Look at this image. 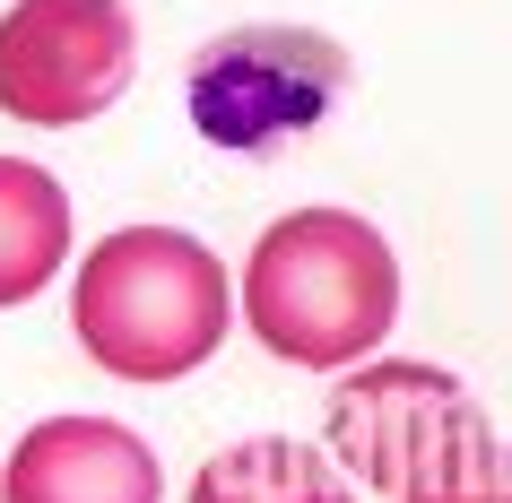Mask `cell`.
Instances as JSON below:
<instances>
[{"mask_svg": "<svg viewBox=\"0 0 512 503\" xmlns=\"http://www.w3.org/2000/svg\"><path fill=\"white\" fill-rule=\"evenodd\" d=\"M235 321L304 373H348L400 321V261L356 209H296L252 243Z\"/></svg>", "mask_w": 512, "mask_h": 503, "instance_id": "cell-1", "label": "cell"}, {"mask_svg": "<svg viewBox=\"0 0 512 503\" xmlns=\"http://www.w3.org/2000/svg\"><path fill=\"white\" fill-rule=\"evenodd\" d=\"M70 330L113 382H183L226 347L235 287L200 235L183 226H122L79 261Z\"/></svg>", "mask_w": 512, "mask_h": 503, "instance_id": "cell-2", "label": "cell"}, {"mask_svg": "<svg viewBox=\"0 0 512 503\" xmlns=\"http://www.w3.org/2000/svg\"><path fill=\"white\" fill-rule=\"evenodd\" d=\"M322 434H330V469H356V486L408 503L469 443H486L495 425L469 399V382L443 373V365H356L330 391Z\"/></svg>", "mask_w": 512, "mask_h": 503, "instance_id": "cell-3", "label": "cell"}, {"mask_svg": "<svg viewBox=\"0 0 512 503\" xmlns=\"http://www.w3.org/2000/svg\"><path fill=\"white\" fill-rule=\"evenodd\" d=\"M348 53L313 27H235L191 61V131L209 148L261 157L278 139L313 131L348 96Z\"/></svg>", "mask_w": 512, "mask_h": 503, "instance_id": "cell-4", "label": "cell"}, {"mask_svg": "<svg viewBox=\"0 0 512 503\" xmlns=\"http://www.w3.org/2000/svg\"><path fill=\"white\" fill-rule=\"evenodd\" d=\"M131 87L122 0H18L0 9V113L35 131H79Z\"/></svg>", "mask_w": 512, "mask_h": 503, "instance_id": "cell-5", "label": "cell"}, {"mask_svg": "<svg viewBox=\"0 0 512 503\" xmlns=\"http://www.w3.org/2000/svg\"><path fill=\"white\" fill-rule=\"evenodd\" d=\"M165 469L131 425L113 417H44L18 434L0 503H157Z\"/></svg>", "mask_w": 512, "mask_h": 503, "instance_id": "cell-6", "label": "cell"}, {"mask_svg": "<svg viewBox=\"0 0 512 503\" xmlns=\"http://www.w3.org/2000/svg\"><path fill=\"white\" fill-rule=\"evenodd\" d=\"M70 261V191L27 157H0V313L44 295Z\"/></svg>", "mask_w": 512, "mask_h": 503, "instance_id": "cell-7", "label": "cell"}, {"mask_svg": "<svg viewBox=\"0 0 512 503\" xmlns=\"http://www.w3.org/2000/svg\"><path fill=\"white\" fill-rule=\"evenodd\" d=\"M191 503H356L348 477L330 469V451L287 443V434H252V443L217 451L191 477Z\"/></svg>", "mask_w": 512, "mask_h": 503, "instance_id": "cell-8", "label": "cell"}, {"mask_svg": "<svg viewBox=\"0 0 512 503\" xmlns=\"http://www.w3.org/2000/svg\"><path fill=\"white\" fill-rule=\"evenodd\" d=\"M408 503H512V443H504V434L469 443L452 469L434 477V486H417Z\"/></svg>", "mask_w": 512, "mask_h": 503, "instance_id": "cell-9", "label": "cell"}]
</instances>
